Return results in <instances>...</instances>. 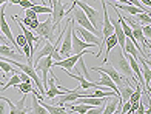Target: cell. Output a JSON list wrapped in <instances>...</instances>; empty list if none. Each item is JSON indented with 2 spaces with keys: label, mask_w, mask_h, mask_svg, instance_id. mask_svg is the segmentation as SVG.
<instances>
[{
  "label": "cell",
  "mask_w": 151,
  "mask_h": 114,
  "mask_svg": "<svg viewBox=\"0 0 151 114\" xmlns=\"http://www.w3.org/2000/svg\"><path fill=\"white\" fill-rule=\"evenodd\" d=\"M23 113H29L28 108H25V94H23V99H20L16 103V114H23Z\"/></svg>",
  "instance_id": "d4e9b609"
},
{
  "label": "cell",
  "mask_w": 151,
  "mask_h": 114,
  "mask_svg": "<svg viewBox=\"0 0 151 114\" xmlns=\"http://www.w3.org/2000/svg\"><path fill=\"white\" fill-rule=\"evenodd\" d=\"M8 5H2L0 6V31L3 32V34L6 36V39H9L11 40V43H12V46L14 48H17L19 49V45H17V42H16V39H14V36H12V31H11V26L8 25V22H6V19H5V8ZM20 51V49H19ZM23 54V51H20Z\"/></svg>",
  "instance_id": "52a82bcc"
},
{
  "label": "cell",
  "mask_w": 151,
  "mask_h": 114,
  "mask_svg": "<svg viewBox=\"0 0 151 114\" xmlns=\"http://www.w3.org/2000/svg\"><path fill=\"white\" fill-rule=\"evenodd\" d=\"M8 110H6V106H5V103H2V99H0V114H3V113H6Z\"/></svg>",
  "instance_id": "836d02e7"
},
{
  "label": "cell",
  "mask_w": 151,
  "mask_h": 114,
  "mask_svg": "<svg viewBox=\"0 0 151 114\" xmlns=\"http://www.w3.org/2000/svg\"><path fill=\"white\" fill-rule=\"evenodd\" d=\"M32 9L36 11V14H51L52 8L46 5H32Z\"/></svg>",
  "instance_id": "7402d4cb"
},
{
  "label": "cell",
  "mask_w": 151,
  "mask_h": 114,
  "mask_svg": "<svg viewBox=\"0 0 151 114\" xmlns=\"http://www.w3.org/2000/svg\"><path fill=\"white\" fill-rule=\"evenodd\" d=\"M136 113H137V114H145V113H147L145 103H143L142 100H139V105H137V108H136Z\"/></svg>",
  "instance_id": "f546056e"
},
{
  "label": "cell",
  "mask_w": 151,
  "mask_h": 114,
  "mask_svg": "<svg viewBox=\"0 0 151 114\" xmlns=\"http://www.w3.org/2000/svg\"><path fill=\"white\" fill-rule=\"evenodd\" d=\"M52 57L51 56H45L39 60V62L34 65V68H36V71H40L42 72V85H43V88L46 91V86H48V71L51 70V66H52Z\"/></svg>",
  "instance_id": "277c9868"
},
{
  "label": "cell",
  "mask_w": 151,
  "mask_h": 114,
  "mask_svg": "<svg viewBox=\"0 0 151 114\" xmlns=\"http://www.w3.org/2000/svg\"><path fill=\"white\" fill-rule=\"evenodd\" d=\"M0 42H2V43H8V42H6V39L2 37V36H0Z\"/></svg>",
  "instance_id": "8d00e7d4"
},
{
  "label": "cell",
  "mask_w": 151,
  "mask_h": 114,
  "mask_svg": "<svg viewBox=\"0 0 151 114\" xmlns=\"http://www.w3.org/2000/svg\"><path fill=\"white\" fill-rule=\"evenodd\" d=\"M51 5H52V11H51L52 25H54V28L57 29V26L60 25V20L66 14V9H65L66 5L62 2V0H51Z\"/></svg>",
  "instance_id": "8992f818"
},
{
  "label": "cell",
  "mask_w": 151,
  "mask_h": 114,
  "mask_svg": "<svg viewBox=\"0 0 151 114\" xmlns=\"http://www.w3.org/2000/svg\"><path fill=\"white\" fill-rule=\"evenodd\" d=\"M0 91H3V86H2V88H0Z\"/></svg>",
  "instance_id": "ab89813d"
},
{
  "label": "cell",
  "mask_w": 151,
  "mask_h": 114,
  "mask_svg": "<svg viewBox=\"0 0 151 114\" xmlns=\"http://www.w3.org/2000/svg\"><path fill=\"white\" fill-rule=\"evenodd\" d=\"M17 83H20V77H19L17 72H14V74H12V77H11V80H9V82L6 83L5 86H3V91H6L8 88H11V86H16Z\"/></svg>",
  "instance_id": "484cf974"
},
{
  "label": "cell",
  "mask_w": 151,
  "mask_h": 114,
  "mask_svg": "<svg viewBox=\"0 0 151 114\" xmlns=\"http://www.w3.org/2000/svg\"><path fill=\"white\" fill-rule=\"evenodd\" d=\"M117 102H119V96H113L108 99V103L105 105V108L102 110V114H114L116 108H117Z\"/></svg>",
  "instance_id": "d6986e66"
},
{
  "label": "cell",
  "mask_w": 151,
  "mask_h": 114,
  "mask_svg": "<svg viewBox=\"0 0 151 114\" xmlns=\"http://www.w3.org/2000/svg\"><path fill=\"white\" fill-rule=\"evenodd\" d=\"M142 32L147 39H150L151 37V26L150 25H142Z\"/></svg>",
  "instance_id": "83f0119b"
},
{
  "label": "cell",
  "mask_w": 151,
  "mask_h": 114,
  "mask_svg": "<svg viewBox=\"0 0 151 114\" xmlns=\"http://www.w3.org/2000/svg\"><path fill=\"white\" fill-rule=\"evenodd\" d=\"M8 2H9V5H11V3H12V5H19L20 0H8Z\"/></svg>",
  "instance_id": "d590c367"
},
{
  "label": "cell",
  "mask_w": 151,
  "mask_h": 114,
  "mask_svg": "<svg viewBox=\"0 0 151 114\" xmlns=\"http://www.w3.org/2000/svg\"><path fill=\"white\" fill-rule=\"evenodd\" d=\"M62 92L63 91L56 85V77H54V74H51V79L48 80V86H46V91H45V97L54 99V97H57L59 94H62Z\"/></svg>",
  "instance_id": "7c38bea8"
},
{
  "label": "cell",
  "mask_w": 151,
  "mask_h": 114,
  "mask_svg": "<svg viewBox=\"0 0 151 114\" xmlns=\"http://www.w3.org/2000/svg\"><path fill=\"white\" fill-rule=\"evenodd\" d=\"M36 32H37L39 37H42V39H45V40H50V42H52L54 32H56V28H54V25H52V19L48 17L45 22H42V23L39 22V26L36 28Z\"/></svg>",
  "instance_id": "5b68a950"
},
{
  "label": "cell",
  "mask_w": 151,
  "mask_h": 114,
  "mask_svg": "<svg viewBox=\"0 0 151 114\" xmlns=\"http://www.w3.org/2000/svg\"><path fill=\"white\" fill-rule=\"evenodd\" d=\"M66 74L70 76L71 79H74V80H79V82H80V90H90V88H99V85H97V83H94V82H91V80H88V79H85V77H82L80 74H77V76H74L73 72H70V71H66Z\"/></svg>",
  "instance_id": "5bb4252c"
},
{
  "label": "cell",
  "mask_w": 151,
  "mask_h": 114,
  "mask_svg": "<svg viewBox=\"0 0 151 114\" xmlns=\"http://www.w3.org/2000/svg\"><path fill=\"white\" fill-rule=\"evenodd\" d=\"M37 26H39V20H37V19L31 20V23H29V29H36Z\"/></svg>",
  "instance_id": "d6a6232c"
},
{
  "label": "cell",
  "mask_w": 151,
  "mask_h": 114,
  "mask_svg": "<svg viewBox=\"0 0 151 114\" xmlns=\"http://www.w3.org/2000/svg\"><path fill=\"white\" fill-rule=\"evenodd\" d=\"M91 46H96V45L88 43V42H85V40H82L77 36V32H76V29H74V25H73V32H71V52H73V54H79V52L85 51L88 48H91Z\"/></svg>",
  "instance_id": "ba28073f"
},
{
  "label": "cell",
  "mask_w": 151,
  "mask_h": 114,
  "mask_svg": "<svg viewBox=\"0 0 151 114\" xmlns=\"http://www.w3.org/2000/svg\"><path fill=\"white\" fill-rule=\"evenodd\" d=\"M116 6L117 9H122V11H125V12H128V14H137V12H142V9L140 8H137V6H134V5H131V3H109V6Z\"/></svg>",
  "instance_id": "e0dca14e"
},
{
  "label": "cell",
  "mask_w": 151,
  "mask_h": 114,
  "mask_svg": "<svg viewBox=\"0 0 151 114\" xmlns=\"http://www.w3.org/2000/svg\"><path fill=\"white\" fill-rule=\"evenodd\" d=\"M5 3H8V0H0V6L5 5Z\"/></svg>",
  "instance_id": "74e56055"
},
{
  "label": "cell",
  "mask_w": 151,
  "mask_h": 114,
  "mask_svg": "<svg viewBox=\"0 0 151 114\" xmlns=\"http://www.w3.org/2000/svg\"><path fill=\"white\" fill-rule=\"evenodd\" d=\"M91 70H93V71H97V72H99V71L105 72L106 76H109V77L113 79V82L117 85V86H120V85L123 83L122 76L114 70V66H113V65H109V66H108V65H104V66H91Z\"/></svg>",
  "instance_id": "9c48e42d"
},
{
  "label": "cell",
  "mask_w": 151,
  "mask_h": 114,
  "mask_svg": "<svg viewBox=\"0 0 151 114\" xmlns=\"http://www.w3.org/2000/svg\"><path fill=\"white\" fill-rule=\"evenodd\" d=\"M104 43L106 45V57H105V63H106V59L109 57V52H111V49L117 46V37H116L114 32H113V34L109 36V37L105 39V42H104Z\"/></svg>",
  "instance_id": "ffe728a7"
},
{
  "label": "cell",
  "mask_w": 151,
  "mask_h": 114,
  "mask_svg": "<svg viewBox=\"0 0 151 114\" xmlns=\"http://www.w3.org/2000/svg\"><path fill=\"white\" fill-rule=\"evenodd\" d=\"M25 16H26V17H29L31 20L37 19V14H36V11H34L32 8H28V9H25Z\"/></svg>",
  "instance_id": "f1b7e54d"
},
{
  "label": "cell",
  "mask_w": 151,
  "mask_h": 114,
  "mask_svg": "<svg viewBox=\"0 0 151 114\" xmlns=\"http://www.w3.org/2000/svg\"><path fill=\"white\" fill-rule=\"evenodd\" d=\"M16 88L20 91V92H23V94H28V92H31L34 88H32V83H26V82H20L16 85Z\"/></svg>",
  "instance_id": "603a6c76"
},
{
  "label": "cell",
  "mask_w": 151,
  "mask_h": 114,
  "mask_svg": "<svg viewBox=\"0 0 151 114\" xmlns=\"http://www.w3.org/2000/svg\"><path fill=\"white\" fill-rule=\"evenodd\" d=\"M42 5H45V0H42Z\"/></svg>",
  "instance_id": "f35d334b"
},
{
  "label": "cell",
  "mask_w": 151,
  "mask_h": 114,
  "mask_svg": "<svg viewBox=\"0 0 151 114\" xmlns=\"http://www.w3.org/2000/svg\"><path fill=\"white\" fill-rule=\"evenodd\" d=\"M39 102H40V100H39ZM40 105L45 106L46 113H51V114H65V113H68L65 105H48V103L43 102V100L40 102Z\"/></svg>",
  "instance_id": "ac0fdd59"
},
{
  "label": "cell",
  "mask_w": 151,
  "mask_h": 114,
  "mask_svg": "<svg viewBox=\"0 0 151 114\" xmlns=\"http://www.w3.org/2000/svg\"><path fill=\"white\" fill-rule=\"evenodd\" d=\"M16 42H17V45H19V46H23V45L26 43V39H25V36H23V34H19V36L16 37Z\"/></svg>",
  "instance_id": "1f68e13d"
},
{
  "label": "cell",
  "mask_w": 151,
  "mask_h": 114,
  "mask_svg": "<svg viewBox=\"0 0 151 114\" xmlns=\"http://www.w3.org/2000/svg\"><path fill=\"white\" fill-rule=\"evenodd\" d=\"M100 2H102V5H104V26L100 28V31H102V39H104V42H105V39L109 37L114 32V28H113L111 19H109V14H108V5H106V2H105V0H100ZM104 42L100 43L99 51H97V54H96L97 57L102 54V48H104V45H105Z\"/></svg>",
  "instance_id": "7a4b0ae2"
},
{
  "label": "cell",
  "mask_w": 151,
  "mask_h": 114,
  "mask_svg": "<svg viewBox=\"0 0 151 114\" xmlns=\"http://www.w3.org/2000/svg\"><path fill=\"white\" fill-rule=\"evenodd\" d=\"M73 3H74L76 6H79V8L85 12V16H86L88 20L91 22V25H93L97 31H100V29H99V25H100V23H99V12H97V9L91 8L88 3L80 2V0H73ZM100 32H102V31H100Z\"/></svg>",
  "instance_id": "3957f363"
},
{
  "label": "cell",
  "mask_w": 151,
  "mask_h": 114,
  "mask_svg": "<svg viewBox=\"0 0 151 114\" xmlns=\"http://www.w3.org/2000/svg\"><path fill=\"white\" fill-rule=\"evenodd\" d=\"M31 2H34V0H31Z\"/></svg>",
  "instance_id": "60d3db41"
},
{
  "label": "cell",
  "mask_w": 151,
  "mask_h": 114,
  "mask_svg": "<svg viewBox=\"0 0 151 114\" xmlns=\"http://www.w3.org/2000/svg\"><path fill=\"white\" fill-rule=\"evenodd\" d=\"M111 63H113V66H114V70L117 71L120 76H125L128 80H131V82H133V80H136L131 68H129L128 59H127V56L123 54L120 49L111 57ZM136 82H137V80H136Z\"/></svg>",
  "instance_id": "6da1fadb"
},
{
  "label": "cell",
  "mask_w": 151,
  "mask_h": 114,
  "mask_svg": "<svg viewBox=\"0 0 151 114\" xmlns=\"http://www.w3.org/2000/svg\"><path fill=\"white\" fill-rule=\"evenodd\" d=\"M52 52H54V43H51L50 40H46V42H43V48L36 54V59H32V65H36L39 60L42 57H45V56H51L52 57Z\"/></svg>",
  "instance_id": "4fadbf2b"
},
{
  "label": "cell",
  "mask_w": 151,
  "mask_h": 114,
  "mask_svg": "<svg viewBox=\"0 0 151 114\" xmlns=\"http://www.w3.org/2000/svg\"><path fill=\"white\" fill-rule=\"evenodd\" d=\"M22 48H23V54H25V57H26V63H31V65H32V52H31L29 45L25 43ZM32 66H34V65H32Z\"/></svg>",
  "instance_id": "4316f807"
},
{
  "label": "cell",
  "mask_w": 151,
  "mask_h": 114,
  "mask_svg": "<svg viewBox=\"0 0 151 114\" xmlns=\"http://www.w3.org/2000/svg\"><path fill=\"white\" fill-rule=\"evenodd\" d=\"M99 72H100V79H99L97 85L99 86H108V88H111V91H114L116 94H119V86L113 82V79L109 76H106L105 72H102V71H99Z\"/></svg>",
  "instance_id": "9a60e30c"
},
{
  "label": "cell",
  "mask_w": 151,
  "mask_h": 114,
  "mask_svg": "<svg viewBox=\"0 0 151 114\" xmlns=\"http://www.w3.org/2000/svg\"><path fill=\"white\" fill-rule=\"evenodd\" d=\"M22 23H23L25 26H29V23H31V19L25 16V17H23V22H22Z\"/></svg>",
  "instance_id": "e575fe53"
},
{
  "label": "cell",
  "mask_w": 151,
  "mask_h": 114,
  "mask_svg": "<svg viewBox=\"0 0 151 114\" xmlns=\"http://www.w3.org/2000/svg\"><path fill=\"white\" fill-rule=\"evenodd\" d=\"M83 54V51L82 52H79V54H71V56H68L66 59H63V60H57L56 63L52 62V65H56V66H59V68H62V70H65V71H70V70H73L74 66H76V63H77V60H79V57Z\"/></svg>",
  "instance_id": "30bf717a"
},
{
  "label": "cell",
  "mask_w": 151,
  "mask_h": 114,
  "mask_svg": "<svg viewBox=\"0 0 151 114\" xmlns=\"http://www.w3.org/2000/svg\"><path fill=\"white\" fill-rule=\"evenodd\" d=\"M20 6H22V8L23 9H28V8H32V2H31V0H20V3H19Z\"/></svg>",
  "instance_id": "4dcf8cb0"
},
{
  "label": "cell",
  "mask_w": 151,
  "mask_h": 114,
  "mask_svg": "<svg viewBox=\"0 0 151 114\" xmlns=\"http://www.w3.org/2000/svg\"><path fill=\"white\" fill-rule=\"evenodd\" d=\"M134 17H136V22L139 25H150V22H151L150 12H145V11L137 12V14H134Z\"/></svg>",
  "instance_id": "44dd1931"
},
{
  "label": "cell",
  "mask_w": 151,
  "mask_h": 114,
  "mask_svg": "<svg viewBox=\"0 0 151 114\" xmlns=\"http://www.w3.org/2000/svg\"><path fill=\"white\" fill-rule=\"evenodd\" d=\"M0 56L11 57V59H14V60H20V59H22V54H16L14 49H12L11 46H8L6 43H0Z\"/></svg>",
  "instance_id": "2e32d148"
},
{
  "label": "cell",
  "mask_w": 151,
  "mask_h": 114,
  "mask_svg": "<svg viewBox=\"0 0 151 114\" xmlns=\"http://www.w3.org/2000/svg\"><path fill=\"white\" fill-rule=\"evenodd\" d=\"M0 68H2V70L6 72V74H14V72H17V70H16V68H12L9 62H6V60H2V59H0Z\"/></svg>",
  "instance_id": "cb8c5ba5"
},
{
  "label": "cell",
  "mask_w": 151,
  "mask_h": 114,
  "mask_svg": "<svg viewBox=\"0 0 151 114\" xmlns=\"http://www.w3.org/2000/svg\"><path fill=\"white\" fill-rule=\"evenodd\" d=\"M76 29V32H77V36L82 39V40H85V42H88V43H93V45H100V42H99V37L96 36V34H93L91 31H88V29H85V28H82V26H79V28H74Z\"/></svg>",
  "instance_id": "8fae6325"
}]
</instances>
